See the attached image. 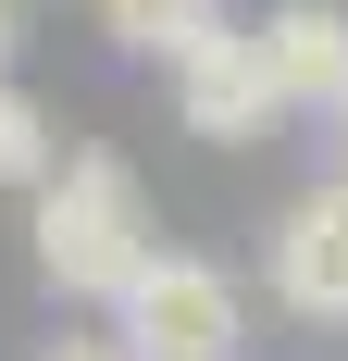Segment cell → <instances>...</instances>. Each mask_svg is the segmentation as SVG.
Masks as SVG:
<instances>
[{
    "instance_id": "1",
    "label": "cell",
    "mask_w": 348,
    "mask_h": 361,
    "mask_svg": "<svg viewBox=\"0 0 348 361\" xmlns=\"http://www.w3.org/2000/svg\"><path fill=\"white\" fill-rule=\"evenodd\" d=\"M149 250H162L149 237V200H137V175L112 149H75L63 175L37 187V274L63 299H125Z\"/></svg>"
},
{
    "instance_id": "2",
    "label": "cell",
    "mask_w": 348,
    "mask_h": 361,
    "mask_svg": "<svg viewBox=\"0 0 348 361\" xmlns=\"http://www.w3.org/2000/svg\"><path fill=\"white\" fill-rule=\"evenodd\" d=\"M112 324H125L137 361H237V287L199 250H149L137 287L112 299Z\"/></svg>"
},
{
    "instance_id": "3",
    "label": "cell",
    "mask_w": 348,
    "mask_h": 361,
    "mask_svg": "<svg viewBox=\"0 0 348 361\" xmlns=\"http://www.w3.org/2000/svg\"><path fill=\"white\" fill-rule=\"evenodd\" d=\"M174 112H187V137H261L286 112V87H274V50H261V25H199L187 50H174Z\"/></svg>"
},
{
    "instance_id": "4",
    "label": "cell",
    "mask_w": 348,
    "mask_h": 361,
    "mask_svg": "<svg viewBox=\"0 0 348 361\" xmlns=\"http://www.w3.org/2000/svg\"><path fill=\"white\" fill-rule=\"evenodd\" d=\"M274 299L299 324H348V175L274 224Z\"/></svg>"
},
{
    "instance_id": "5",
    "label": "cell",
    "mask_w": 348,
    "mask_h": 361,
    "mask_svg": "<svg viewBox=\"0 0 348 361\" xmlns=\"http://www.w3.org/2000/svg\"><path fill=\"white\" fill-rule=\"evenodd\" d=\"M261 50H274L286 112H348V13L336 0H274L261 13Z\"/></svg>"
},
{
    "instance_id": "6",
    "label": "cell",
    "mask_w": 348,
    "mask_h": 361,
    "mask_svg": "<svg viewBox=\"0 0 348 361\" xmlns=\"http://www.w3.org/2000/svg\"><path fill=\"white\" fill-rule=\"evenodd\" d=\"M100 25L125 37V50H162V63H174L199 25H224V0H100Z\"/></svg>"
},
{
    "instance_id": "7",
    "label": "cell",
    "mask_w": 348,
    "mask_h": 361,
    "mask_svg": "<svg viewBox=\"0 0 348 361\" xmlns=\"http://www.w3.org/2000/svg\"><path fill=\"white\" fill-rule=\"evenodd\" d=\"M50 175H63V149H50V112H37L13 75H0V187H50Z\"/></svg>"
},
{
    "instance_id": "8",
    "label": "cell",
    "mask_w": 348,
    "mask_h": 361,
    "mask_svg": "<svg viewBox=\"0 0 348 361\" xmlns=\"http://www.w3.org/2000/svg\"><path fill=\"white\" fill-rule=\"evenodd\" d=\"M50 361H137V349H87V336H63V349H50Z\"/></svg>"
},
{
    "instance_id": "9",
    "label": "cell",
    "mask_w": 348,
    "mask_h": 361,
    "mask_svg": "<svg viewBox=\"0 0 348 361\" xmlns=\"http://www.w3.org/2000/svg\"><path fill=\"white\" fill-rule=\"evenodd\" d=\"M13 37H25V13H13V0H0V63H13Z\"/></svg>"
},
{
    "instance_id": "10",
    "label": "cell",
    "mask_w": 348,
    "mask_h": 361,
    "mask_svg": "<svg viewBox=\"0 0 348 361\" xmlns=\"http://www.w3.org/2000/svg\"><path fill=\"white\" fill-rule=\"evenodd\" d=\"M323 125H336V175H348V112H323Z\"/></svg>"
}]
</instances>
